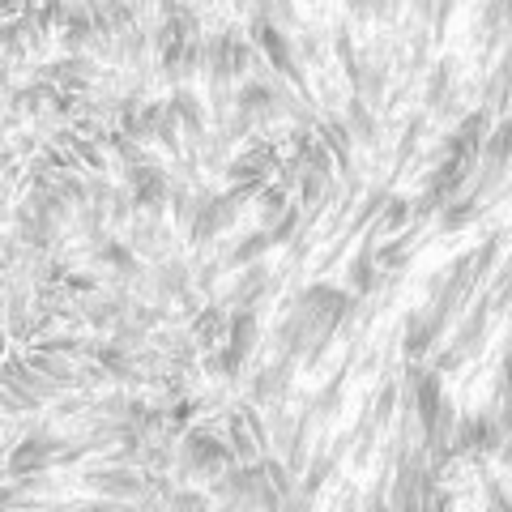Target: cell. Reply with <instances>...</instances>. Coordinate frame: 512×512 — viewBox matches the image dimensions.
<instances>
[]
</instances>
